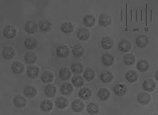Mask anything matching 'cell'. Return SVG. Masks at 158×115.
I'll use <instances>...</instances> for the list:
<instances>
[{"label":"cell","instance_id":"obj_14","mask_svg":"<svg viewBox=\"0 0 158 115\" xmlns=\"http://www.w3.org/2000/svg\"><path fill=\"white\" fill-rule=\"evenodd\" d=\"M72 53L75 58H81L84 53V49L81 44H77L72 47Z\"/></svg>","mask_w":158,"mask_h":115},{"label":"cell","instance_id":"obj_26","mask_svg":"<svg viewBox=\"0 0 158 115\" xmlns=\"http://www.w3.org/2000/svg\"><path fill=\"white\" fill-rule=\"evenodd\" d=\"M56 87L52 84L46 85L44 89V93L48 98H52L56 94Z\"/></svg>","mask_w":158,"mask_h":115},{"label":"cell","instance_id":"obj_20","mask_svg":"<svg viewBox=\"0 0 158 115\" xmlns=\"http://www.w3.org/2000/svg\"><path fill=\"white\" fill-rule=\"evenodd\" d=\"M37 60V56L33 52H27L24 56V60L28 65L34 64Z\"/></svg>","mask_w":158,"mask_h":115},{"label":"cell","instance_id":"obj_5","mask_svg":"<svg viewBox=\"0 0 158 115\" xmlns=\"http://www.w3.org/2000/svg\"><path fill=\"white\" fill-rule=\"evenodd\" d=\"M2 56L6 60H10L15 57V51L11 46H6L2 51Z\"/></svg>","mask_w":158,"mask_h":115},{"label":"cell","instance_id":"obj_34","mask_svg":"<svg viewBox=\"0 0 158 115\" xmlns=\"http://www.w3.org/2000/svg\"><path fill=\"white\" fill-rule=\"evenodd\" d=\"M61 31L65 34H70L71 33L74 29V26L72 23L70 22H65L63 23L60 27Z\"/></svg>","mask_w":158,"mask_h":115},{"label":"cell","instance_id":"obj_27","mask_svg":"<svg viewBox=\"0 0 158 115\" xmlns=\"http://www.w3.org/2000/svg\"><path fill=\"white\" fill-rule=\"evenodd\" d=\"M96 74L93 69L91 68H87L83 72V77L87 81L93 80L95 78Z\"/></svg>","mask_w":158,"mask_h":115},{"label":"cell","instance_id":"obj_2","mask_svg":"<svg viewBox=\"0 0 158 115\" xmlns=\"http://www.w3.org/2000/svg\"><path fill=\"white\" fill-rule=\"evenodd\" d=\"M148 38L146 35H139L136 37L135 44L136 46L140 48H144L148 44Z\"/></svg>","mask_w":158,"mask_h":115},{"label":"cell","instance_id":"obj_33","mask_svg":"<svg viewBox=\"0 0 158 115\" xmlns=\"http://www.w3.org/2000/svg\"><path fill=\"white\" fill-rule=\"evenodd\" d=\"M101 80L103 83H110L114 79L113 74L110 71H105L101 74Z\"/></svg>","mask_w":158,"mask_h":115},{"label":"cell","instance_id":"obj_28","mask_svg":"<svg viewBox=\"0 0 158 115\" xmlns=\"http://www.w3.org/2000/svg\"><path fill=\"white\" fill-rule=\"evenodd\" d=\"M102 63L103 65L106 66H112L114 63V58L111 54H105L101 58Z\"/></svg>","mask_w":158,"mask_h":115},{"label":"cell","instance_id":"obj_22","mask_svg":"<svg viewBox=\"0 0 158 115\" xmlns=\"http://www.w3.org/2000/svg\"><path fill=\"white\" fill-rule=\"evenodd\" d=\"M58 77L62 81H68L71 77V72L67 68H63L58 71Z\"/></svg>","mask_w":158,"mask_h":115},{"label":"cell","instance_id":"obj_1","mask_svg":"<svg viewBox=\"0 0 158 115\" xmlns=\"http://www.w3.org/2000/svg\"><path fill=\"white\" fill-rule=\"evenodd\" d=\"M56 54L58 58H68L69 55V48L66 45H60L56 48Z\"/></svg>","mask_w":158,"mask_h":115},{"label":"cell","instance_id":"obj_38","mask_svg":"<svg viewBox=\"0 0 158 115\" xmlns=\"http://www.w3.org/2000/svg\"><path fill=\"white\" fill-rule=\"evenodd\" d=\"M71 70L75 74H80L84 71L83 65L79 62L74 63L71 65Z\"/></svg>","mask_w":158,"mask_h":115},{"label":"cell","instance_id":"obj_40","mask_svg":"<svg viewBox=\"0 0 158 115\" xmlns=\"http://www.w3.org/2000/svg\"><path fill=\"white\" fill-rule=\"evenodd\" d=\"M87 112L90 115L97 114L99 112V107L96 104L91 103L87 105Z\"/></svg>","mask_w":158,"mask_h":115},{"label":"cell","instance_id":"obj_24","mask_svg":"<svg viewBox=\"0 0 158 115\" xmlns=\"http://www.w3.org/2000/svg\"><path fill=\"white\" fill-rule=\"evenodd\" d=\"M101 46L104 49H111L114 46V42L110 37H105L101 40Z\"/></svg>","mask_w":158,"mask_h":115},{"label":"cell","instance_id":"obj_10","mask_svg":"<svg viewBox=\"0 0 158 115\" xmlns=\"http://www.w3.org/2000/svg\"><path fill=\"white\" fill-rule=\"evenodd\" d=\"M37 24L33 21H29L25 24V30L27 33L34 34L37 31Z\"/></svg>","mask_w":158,"mask_h":115},{"label":"cell","instance_id":"obj_32","mask_svg":"<svg viewBox=\"0 0 158 115\" xmlns=\"http://www.w3.org/2000/svg\"><path fill=\"white\" fill-rule=\"evenodd\" d=\"M96 23V18L91 15H87L83 18V23L87 27H91Z\"/></svg>","mask_w":158,"mask_h":115},{"label":"cell","instance_id":"obj_11","mask_svg":"<svg viewBox=\"0 0 158 115\" xmlns=\"http://www.w3.org/2000/svg\"><path fill=\"white\" fill-rule=\"evenodd\" d=\"M126 86L123 84H117L114 87V93L116 96H123L126 93Z\"/></svg>","mask_w":158,"mask_h":115},{"label":"cell","instance_id":"obj_17","mask_svg":"<svg viewBox=\"0 0 158 115\" xmlns=\"http://www.w3.org/2000/svg\"><path fill=\"white\" fill-rule=\"evenodd\" d=\"M25 69L24 65L19 62H15L11 65V70L15 74H21Z\"/></svg>","mask_w":158,"mask_h":115},{"label":"cell","instance_id":"obj_37","mask_svg":"<svg viewBox=\"0 0 158 115\" xmlns=\"http://www.w3.org/2000/svg\"><path fill=\"white\" fill-rule=\"evenodd\" d=\"M54 75L49 71H44L41 75V80L44 83H49L53 80Z\"/></svg>","mask_w":158,"mask_h":115},{"label":"cell","instance_id":"obj_16","mask_svg":"<svg viewBox=\"0 0 158 115\" xmlns=\"http://www.w3.org/2000/svg\"><path fill=\"white\" fill-rule=\"evenodd\" d=\"M39 27L41 32L46 33L49 32L52 28V24L48 20H42L39 23Z\"/></svg>","mask_w":158,"mask_h":115},{"label":"cell","instance_id":"obj_3","mask_svg":"<svg viewBox=\"0 0 158 115\" xmlns=\"http://www.w3.org/2000/svg\"><path fill=\"white\" fill-rule=\"evenodd\" d=\"M136 99L138 103L142 105H147L150 102L151 97L146 92H140L138 94Z\"/></svg>","mask_w":158,"mask_h":115},{"label":"cell","instance_id":"obj_13","mask_svg":"<svg viewBox=\"0 0 158 115\" xmlns=\"http://www.w3.org/2000/svg\"><path fill=\"white\" fill-rule=\"evenodd\" d=\"M38 45V42L37 41L34 39V37H27L25 42H24V46L25 47L26 49L31 50L34 49Z\"/></svg>","mask_w":158,"mask_h":115},{"label":"cell","instance_id":"obj_29","mask_svg":"<svg viewBox=\"0 0 158 115\" xmlns=\"http://www.w3.org/2000/svg\"><path fill=\"white\" fill-rule=\"evenodd\" d=\"M98 97L101 101H106L110 97V92L106 88H101L97 93Z\"/></svg>","mask_w":158,"mask_h":115},{"label":"cell","instance_id":"obj_39","mask_svg":"<svg viewBox=\"0 0 158 115\" xmlns=\"http://www.w3.org/2000/svg\"><path fill=\"white\" fill-rule=\"evenodd\" d=\"M72 83L73 84V86L76 87H81L84 86V80L83 77L81 75H77L74 76L72 80H71Z\"/></svg>","mask_w":158,"mask_h":115},{"label":"cell","instance_id":"obj_7","mask_svg":"<svg viewBox=\"0 0 158 115\" xmlns=\"http://www.w3.org/2000/svg\"><path fill=\"white\" fill-rule=\"evenodd\" d=\"M39 68L36 66H30L27 69V75L31 79L37 78L39 75Z\"/></svg>","mask_w":158,"mask_h":115},{"label":"cell","instance_id":"obj_21","mask_svg":"<svg viewBox=\"0 0 158 115\" xmlns=\"http://www.w3.org/2000/svg\"><path fill=\"white\" fill-rule=\"evenodd\" d=\"M72 109L73 112L80 113L84 109V104L79 100H75L72 103Z\"/></svg>","mask_w":158,"mask_h":115},{"label":"cell","instance_id":"obj_18","mask_svg":"<svg viewBox=\"0 0 158 115\" xmlns=\"http://www.w3.org/2000/svg\"><path fill=\"white\" fill-rule=\"evenodd\" d=\"M125 79L130 83H134L138 80V75L135 70H129L126 73Z\"/></svg>","mask_w":158,"mask_h":115},{"label":"cell","instance_id":"obj_6","mask_svg":"<svg viewBox=\"0 0 158 115\" xmlns=\"http://www.w3.org/2000/svg\"><path fill=\"white\" fill-rule=\"evenodd\" d=\"M111 23V18L106 13H102L99 16V24L103 27H107Z\"/></svg>","mask_w":158,"mask_h":115},{"label":"cell","instance_id":"obj_19","mask_svg":"<svg viewBox=\"0 0 158 115\" xmlns=\"http://www.w3.org/2000/svg\"><path fill=\"white\" fill-rule=\"evenodd\" d=\"M73 88L69 83H64L60 87V92L63 95H70L73 92Z\"/></svg>","mask_w":158,"mask_h":115},{"label":"cell","instance_id":"obj_31","mask_svg":"<svg viewBox=\"0 0 158 115\" xmlns=\"http://www.w3.org/2000/svg\"><path fill=\"white\" fill-rule=\"evenodd\" d=\"M79 98L82 100H87L91 97V92L90 89L87 87H83L78 92Z\"/></svg>","mask_w":158,"mask_h":115},{"label":"cell","instance_id":"obj_35","mask_svg":"<svg viewBox=\"0 0 158 115\" xmlns=\"http://www.w3.org/2000/svg\"><path fill=\"white\" fill-rule=\"evenodd\" d=\"M56 107L59 109H64L67 107L68 101L67 98L63 96H59L56 100Z\"/></svg>","mask_w":158,"mask_h":115},{"label":"cell","instance_id":"obj_41","mask_svg":"<svg viewBox=\"0 0 158 115\" xmlns=\"http://www.w3.org/2000/svg\"><path fill=\"white\" fill-rule=\"evenodd\" d=\"M158 71L157 70L156 72V75H155V78H156V80H158Z\"/></svg>","mask_w":158,"mask_h":115},{"label":"cell","instance_id":"obj_25","mask_svg":"<svg viewBox=\"0 0 158 115\" xmlns=\"http://www.w3.org/2000/svg\"><path fill=\"white\" fill-rule=\"evenodd\" d=\"M53 108V104L52 103L48 100H44L40 104V109L42 111L45 113L49 112L51 110H52Z\"/></svg>","mask_w":158,"mask_h":115},{"label":"cell","instance_id":"obj_36","mask_svg":"<svg viewBox=\"0 0 158 115\" xmlns=\"http://www.w3.org/2000/svg\"><path fill=\"white\" fill-rule=\"evenodd\" d=\"M135 62V57L132 54H126L123 57V63L126 66H132Z\"/></svg>","mask_w":158,"mask_h":115},{"label":"cell","instance_id":"obj_4","mask_svg":"<svg viewBox=\"0 0 158 115\" xmlns=\"http://www.w3.org/2000/svg\"><path fill=\"white\" fill-rule=\"evenodd\" d=\"M3 36L6 39H13L16 35V30L11 25L6 26L3 30Z\"/></svg>","mask_w":158,"mask_h":115},{"label":"cell","instance_id":"obj_23","mask_svg":"<svg viewBox=\"0 0 158 115\" xmlns=\"http://www.w3.org/2000/svg\"><path fill=\"white\" fill-rule=\"evenodd\" d=\"M13 102L14 105L18 108H23L27 104V100L21 95H17L13 98Z\"/></svg>","mask_w":158,"mask_h":115},{"label":"cell","instance_id":"obj_8","mask_svg":"<svg viewBox=\"0 0 158 115\" xmlns=\"http://www.w3.org/2000/svg\"><path fill=\"white\" fill-rule=\"evenodd\" d=\"M77 36L79 40L84 41L89 39V37H90V33L88 29L85 28H81L78 30Z\"/></svg>","mask_w":158,"mask_h":115},{"label":"cell","instance_id":"obj_9","mask_svg":"<svg viewBox=\"0 0 158 115\" xmlns=\"http://www.w3.org/2000/svg\"><path fill=\"white\" fill-rule=\"evenodd\" d=\"M156 88V83L152 79H148L144 81L143 83V89L147 92L154 91Z\"/></svg>","mask_w":158,"mask_h":115},{"label":"cell","instance_id":"obj_12","mask_svg":"<svg viewBox=\"0 0 158 115\" xmlns=\"http://www.w3.org/2000/svg\"><path fill=\"white\" fill-rule=\"evenodd\" d=\"M132 48L131 42L126 40L123 39L118 44V49L122 53H127L129 52Z\"/></svg>","mask_w":158,"mask_h":115},{"label":"cell","instance_id":"obj_30","mask_svg":"<svg viewBox=\"0 0 158 115\" xmlns=\"http://www.w3.org/2000/svg\"><path fill=\"white\" fill-rule=\"evenodd\" d=\"M149 63L146 60H140L136 64V68L141 72H145L149 69Z\"/></svg>","mask_w":158,"mask_h":115},{"label":"cell","instance_id":"obj_15","mask_svg":"<svg viewBox=\"0 0 158 115\" xmlns=\"http://www.w3.org/2000/svg\"><path fill=\"white\" fill-rule=\"evenodd\" d=\"M37 93V90L33 86H27L24 88L23 94L28 98H33Z\"/></svg>","mask_w":158,"mask_h":115}]
</instances>
